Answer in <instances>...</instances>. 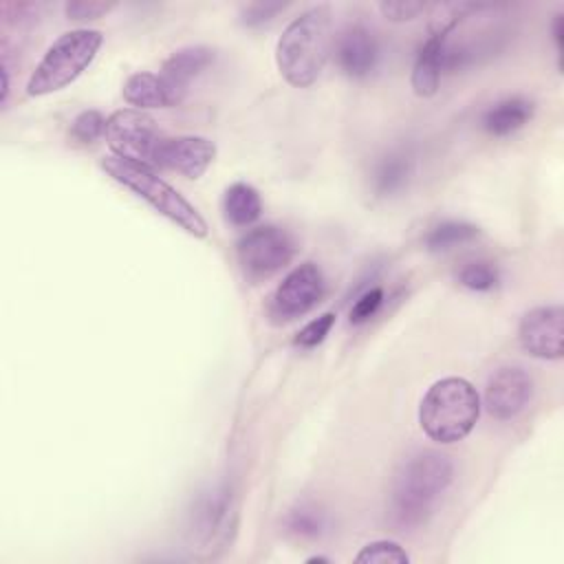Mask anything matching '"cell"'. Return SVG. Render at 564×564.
Instances as JSON below:
<instances>
[{
	"instance_id": "1",
	"label": "cell",
	"mask_w": 564,
	"mask_h": 564,
	"mask_svg": "<svg viewBox=\"0 0 564 564\" xmlns=\"http://www.w3.org/2000/svg\"><path fill=\"white\" fill-rule=\"evenodd\" d=\"M454 478V463L436 449L410 454L397 469L390 487V518L397 527H419L432 513Z\"/></svg>"
},
{
	"instance_id": "2",
	"label": "cell",
	"mask_w": 564,
	"mask_h": 564,
	"mask_svg": "<svg viewBox=\"0 0 564 564\" xmlns=\"http://www.w3.org/2000/svg\"><path fill=\"white\" fill-rule=\"evenodd\" d=\"M333 48V11L317 4L293 18L275 44L280 75L295 88H308L322 75Z\"/></svg>"
},
{
	"instance_id": "3",
	"label": "cell",
	"mask_w": 564,
	"mask_h": 564,
	"mask_svg": "<svg viewBox=\"0 0 564 564\" xmlns=\"http://www.w3.org/2000/svg\"><path fill=\"white\" fill-rule=\"evenodd\" d=\"M480 397L463 377L434 381L421 399L419 425L427 438L449 445L463 441L476 425Z\"/></svg>"
},
{
	"instance_id": "4",
	"label": "cell",
	"mask_w": 564,
	"mask_h": 564,
	"mask_svg": "<svg viewBox=\"0 0 564 564\" xmlns=\"http://www.w3.org/2000/svg\"><path fill=\"white\" fill-rule=\"evenodd\" d=\"M101 167L112 181H117L119 185H123L126 189L137 194L154 212H159L161 216L172 220L178 229H183L185 234H189L194 238H207L209 227H207L205 218L198 214V209L185 196H181L170 183H165L161 176H156V172L152 167L126 161L115 154L104 156Z\"/></svg>"
},
{
	"instance_id": "5",
	"label": "cell",
	"mask_w": 564,
	"mask_h": 564,
	"mask_svg": "<svg viewBox=\"0 0 564 564\" xmlns=\"http://www.w3.org/2000/svg\"><path fill=\"white\" fill-rule=\"evenodd\" d=\"M104 33L97 29H73L62 33L42 55L26 82V95L44 97L70 86L97 57Z\"/></svg>"
},
{
	"instance_id": "6",
	"label": "cell",
	"mask_w": 564,
	"mask_h": 564,
	"mask_svg": "<svg viewBox=\"0 0 564 564\" xmlns=\"http://www.w3.org/2000/svg\"><path fill=\"white\" fill-rule=\"evenodd\" d=\"M238 524V511L236 500L229 485H218L205 491L198 502L194 505L189 513V542L192 551H196L203 557H212L218 551H223Z\"/></svg>"
},
{
	"instance_id": "7",
	"label": "cell",
	"mask_w": 564,
	"mask_h": 564,
	"mask_svg": "<svg viewBox=\"0 0 564 564\" xmlns=\"http://www.w3.org/2000/svg\"><path fill=\"white\" fill-rule=\"evenodd\" d=\"M242 273L249 280H267L282 271L295 256V242L286 229L260 225L249 229L236 245Z\"/></svg>"
},
{
	"instance_id": "8",
	"label": "cell",
	"mask_w": 564,
	"mask_h": 564,
	"mask_svg": "<svg viewBox=\"0 0 564 564\" xmlns=\"http://www.w3.org/2000/svg\"><path fill=\"white\" fill-rule=\"evenodd\" d=\"M104 137L115 156L145 167H154L156 148L163 139L156 121L137 108H123L112 112L106 121Z\"/></svg>"
},
{
	"instance_id": "9",
	"label": "cell",
	"mask_w": 564,
	"mask_h": 564,
	"mask_svg": "<svg viewBox=\"0 0 564 564\" xmlns=\"http://www.w3.org/2000/svg\"><path fill=\"white\" fill-rule=\"evenodd\" d=\"M324 293L326 282L322 269L313 262H302L295 269H291L284 275V280L275 286L269 302V313L280 322L302 317L322 302Z\"/></svg>"
},
{
	"instance_id": "10",
	"label": "cell",
	"mask_w": 564,
	"mask_h": 564,
	"mask_svg": "<svg viewBox=\"0 0 564 564\" xmlns=\"http://www.w3.org/2000/svg\"><path fill=\"white\" fill-rule=\"evenodd\" d=\"M522 350L535 359L555 361L564 355V311L560 304L527 311L518 326Z\"/></svg>"
},
{
	"instance_id": "11",
	"label": "cell",
	"mask_w": 564,
	"mask_h": 564,
	"mask_svg": "<svg viewBox=\"0 0 564 564\" xmlns=\"http://www.w3.org/2000/svg\"><path fill=\"white\" fill-rule=\"evenodd\" d=\"M533 394V379L520 366L498 368L485 386V408L498 421L518 416Z\"/></svg>"
},
{
	"instance_id": "12",
	"label": "cell",
	"mask_w": 564,
	"mask_h": 564,
	"mask_svg": "<svg viewBox=\"0 0 564 564\" xmlns=\"http://www.w3.org/2000/svg\"><path fill=\"white\" fill-rule=\"evenodd\" d=\"M216 159V145L214 141L205 137L183 134V137H163L156 156L154 167H165L181 172L187 178H200L207 167Z\"/></svg>"
},
{
	"instance_id": "13",
	"label": "cell",
	"mask_w": 564,
	"mask_h": 564,
	"mask_svg": "<svg viewBox=\"0 0 564 564\" xmlns=\"http://www.w3.org/2000/svg\"><path fill=\"white\" fill-rule=\"evenodd\" d=\"M214 62V48L203 46V44H194V46H183L178 51H174L161 68V79L167 88L170 101L172 106H178L187 90L189 84Z\"/></svg>"
},
{
	"instance_id": "14",
	"label": "cell",
	"mask_w": 564,
	"mask_h": 564,
	"mask_svg": "<svg viewBox=\"0 0 564 564\" xmlns=\"http://www.w3.org/2000/svg\"><path fill=\"white\" fill-rule=\"evenodd\" d=\"M335 59L344 75L366 77L375 70L379 59V46L372 31L364 24L348 26L335 42Z\"/></svg>"
},
{
	"instance_id": "15",
	"label": "cell",
	"mask_w": 564,
	"mask_h": 564,
	"mask_svg": "<svg viewBox=\"0 0 564 564\" xmlns=\"http://www.w3.org/2000/svg\"><path fill=\"white\" fill-rule=\"evenodd\" d=\"M445 46L447 35L430 31L427 40L421 44L414 66H412V90L419 97L436 95L441 77L445 73Z\"/></svg>"
},
{
	"instance_id": "16",
	"label": "cell",
	"mask_w": 564,
	"mask_h": 564,
	"mask_svg": "<svg viewBox=\"0 0 564 564\" xmlns=\"http://www.w3.org/2000/svg\"><path fill=\"white\" fill-rule=\"evenodd\" d=\"M533 101L527 97H507L496 101L482 115V128L494 137H507L520 130L533 117Z\"/></svg>"
},
{
	"instance_id": "17",
	"label": "cell",
	"mask_w": 564,
	"mask_h": 564,
	"mask_svg": "<svg viewBox=\"0 0 564 564\" xmlns=\"http://www.w3.org/2000/svg\"><path fill=\"white\" fill-rule=\"evenodd\" d=\"M123 99L137 108V110H148V108H172L167 88L161 79V75H154L150 70H139L132 73L121 88Z\"/></svg>"
},
{
	"instance_id": "18",
	"label": "cell",
	"mask_w": 564,
	"mask_h": 564,
	"mask_svg": "<svg viewBox=\"0 0 564 564\" xmlns=\"http://www.w3.org/2000/svg\"><path fill=\"white\" fill-rule=\"evenodd\" d=\"M262 214V200L249 183H234L225 192V216L236 227L253 225Z\"/></svg>"
},
{
	"instance_id": "19",
	"label": "cell",
	"mask_w": 564,
	"mask_h": 564,
	"mask_svg": "<svg viewBox=\"0 0 564 564\" xmlns=\"http://www.w3.org/2000/svg\"><path fill=\"white\" fill-rule=\"evenodd\" d=\"M412 174V161L405 152H390L372 172V189L379 196H392L405 187Z\"/></svg>"
},
{
	"instance_id": "20",
	"label": "cell",
	"mask_w": 564,
	"mask_h": 564,
	"mask_svg": "<svg viewBox=\"0 0 564 564\" xmlns=\"http://www.w3.org/2000/svg\"><path fill=\"white\" fill-rule=\"evenodd\" d=\"M478 234H480V229L471 223L445 220L425 234L423 245L427 251H449V249H456V247H463V245L476 240Z\"/></svg>"
},
{
	"instance_id": "21",
	"label": "cell",
	"mask_w": 564,
	"mask_h": 564,
	"mask_svg": "<svg viewBox=\"0 0 564 564\" xmlns=\"http://www.w3.org/2000/svg\"><path fill=\"white\" fill-rule=\"evenodd\" d=\"M355 562H372V564H408L410 555L405 549L392 540H377L366 544L357 555Z\"/></svg>"
},
{
	"instance_id": "22",
	"label": "cell",
	"mask_w": 564,
	"mask_h": 564,
	"mask_svg": "<svg viewBox=\"0 0 564 564\" xmlns=\"http://www.w3.org/2000/svg\"><path fill=\"white\" fill-rule=\"evenodd\" d=\"M106 117L99 110H84L70 123V137L79 143H93L106 134Z\"/></svg>"
},
{
	"instance_id": "23",
	"label": "cell",
	"mask_w": 564,
	"mask_h": 564,
	"mask_svg": "<svg viewBox=\"0 0 564 564\" xmlns=\"http://www.w3.org/2000/svg\"><path fill=\"white\" fill-rule=\"evenodd\" d=\"M458 282L471 291H491L498 284V271L489 262H469L458 271Z\"/></svg>"
},
{
	"instance_id": "24",
	"label": "cell",
	"mask_w": 564,
	"mask_h": 564,
	"mask_svg": "<svg viewBox=\"0 0 564 564\" xmlns=\"http://www.w3.org/2000/svg\"><path fill=\"white\" fill-rule=\"evenodd\" d=\"M286 527L289 531H293L295 535L302 538H315L322 533L324 529V516L322 511H317L315 507H300L293 509L286 518Z\"/></svg>"
},
{
	"instance_id": "25",
	"label": "cell",
	"mask_w": 564,
	"mask_h": 564,
	"mask_svg": "<svg viewBox=\"0 0 564 564\" xmlns=\"http://www.w3.org/2000/svg\"><path fill=\"white\" fill-rule=\"evenodd\" d=\"M335 326V313H324L315 319H311L297 335H295V346L300 348H313L326 339L330 328Z\"/></svg>"
},
{
	"instance_id": "26",
	"label": "cell",
	"mask_w": 564,
	"mask_h": 564,
	"mask_svg": "<svg viewBox=\"0 0 564 564\" xmlns=\"http://www.w3.org/2000/svg\"><path fill=\"white\" fill-rule=\"evenodd\" d=\"M383 302V289L381 286H372L366 289L359 300H355L352 308H350V324H364L368 322L381 306Z\"/></svg>"
},
{
	"instance_id": "27",
	"label": "cell",
	"mask_w": 564,
	"mask_h": 564,
	"mask_svg": "<svg viewBox=\"0 0 564 564\" xmlns=\"http://www.w3.org/2000/svg\"><path fill=\"white\" fill-rule=\"evenodd\" d=\"M115 9V2H86V0H73L64 4V13L68 20H97Z\"/></svg>"
},
{
	"instance_id": "28",
	"label": "cell",
	"mask_w": 564,
	"mask_h": 564,
	"mask_svg": "<svg viewBox=\"0 0 564 564\" xmlns=\"http://www.w3.org/2000/svg\"><path fill=\"white\" fill-rule=\"evenodd\" d=\"M379 11L386 20L390 22H410L419 18L425 11V2H412V0H401V2H381Z\"/></svg>"
},
{
	"instance_id": "29",
	"label": "cell",
	"mask_w": 564,
	"mask_h": 564,
	"mask_svg": "<svg viewBox=\"0 0 564 564\" xmlns=\"http://www.w3.org/2000/svg\"><path fill=\"white\" fill-rule=\"evenodd\" d=\"M282 9H284V4H280V2H253V4H247L242 9V24L260 26V24L273 20L275 13H280Z\"/></svg>"
},
{
	"instance_id": "30",
	"label": "cell",
	"mask_w": 564,
	"mask_h": 564,
	"mask_svg": "<svg viewBox=\"0 0 564 564\" xmlns=\"http://www.w3.org/2000/svg\"><path fill=\"white\" fill-rule=\"evenodd\" d=\"M562 35H564V15L557 13L553 20V40H555L557 51H562Z\"/></svg>"
},
{
	"instance_id": "31",
	"label": "cell",
	"mask_w": 564,
	"mask_h": 564,
	"mask_svg": "<svg viewBox=\"0 0 564 564\" xmlns=\"http://www.w3.org/2000/svg\"><path fill=\"white\" fill-rule=\"evenodd\" d=\"M306 562H308V564H315V562H328V560H326V557H322V555H315V557H308Z\"/></svg>"
}]
</instances>
